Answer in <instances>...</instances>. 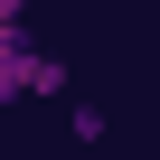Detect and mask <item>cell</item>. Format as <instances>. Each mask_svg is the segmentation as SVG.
<instances>
[{"label": "cell", "mask_w": 160, "mask_h": 160, "mask_svg": "<svg viewBox=\"0 0 160 160\" xmlns=\"http://www.w3.org/2000/svg\"><path fill=\"white\" fill-rule=\"evenodd\" d=\"M19 94H66V66H57L47 47H28V57H19Z\"/></svg>", "instance_id": "6da1fadb"}, {"label": "cell", "mask_w": 160, "mask_h": 160, "mask_svg": "<svg viewBox=\"0 0 160 160\" xmlns=\"http://www.w3.org/2000/svg\"><path fill=\"white\" fill-rule=\"evenodd\" d=\"M0 28H28V10H19V0H0Z\"/></svg>", "instance_id": "7a4b0ae2"}]
</instances>
